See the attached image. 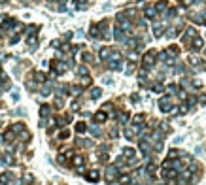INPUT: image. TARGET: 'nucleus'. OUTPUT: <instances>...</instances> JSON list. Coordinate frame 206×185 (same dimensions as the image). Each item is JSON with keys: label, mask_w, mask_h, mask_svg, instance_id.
I'll return each instance as SVG.
<instances>
[{"label": "nucleus", "mask_w": 206, "mask_h": 185, "mask_svg": "<svg viewBox=\"0 0 206 185\" xmlns=\"http://www.w3.org/2000/svg\"><path fill=\"white\" fill-rule=\"evenodd\" d=\"M180 153H182V151H178V149L172 147V149L168 151V157H170V159H178V157H180Z\"/></svg>", "instance_id": "f8f14e48"}, {"label": "nucleus", "mask_w": 206, "mask_h": 185, "mask_svg": "<svg viewBox=\"0 0 206 185\" xmlns=\"http://www.w3.org/2000/svg\"><path fill=\"white\" fill-rule=\"evenodd\" d=\"M161 110L163 112H170V104H168V96L161 98Z\"/></svg>", "instance_id": "0eeeda50"}, {"label": "nucleus", "mask_w": 206, "mask_h": 185, "mask_svg": "<svg viewBox=\"0 0 206 185\" xmlns=\"http://www.w3.org/2000/svg\"><path fill=\"white\" fill-rule=\"evenodd\" d=\"M153 91H157V93H161V91H163V87H161V85H155V87H153Z\"/></svg>", "instance_id": "c85d7f7f"}, {"label": "nucleus", "mask_w": 206, "mask_h": 185, "mask_svg": "<svg viewBox=\"0 0 206 185\" xmlns=\"http://www.w3.org/2000/svg\"><path fill=\"white\" fill-rule=\"evenodd\" d=\"M123 153H125V157H127V159H133V157H134V149L127 147V149H123Z\"/></svg>", "instance_id": "2eb2a0df"}, {"label": "nucleus", "mask_w": 206, "mask_h": 185, "mask_svg": "<svg viewBox=\"0 0 206 185\" xmlns=\"http://www.w3.org/2000/svg\"><path fill=\"white\" fill-rule=\"evenodd\" d=\"M81 59H83L85 62H93V55H91V53H87V51H85L83 55H81Z\"/></svg>", "instance_id": "a211bd4d"}, {"label": "nucleus", "mask_w": 206, "mask_h": 185, "mask_svg": "<svg viewBox=\"0 0 206 185\" xmlns=\"http://www.w3.org/2000/svg\"><path fill=\"white\" fill-rule=\"evenodd\" d=\"M200 102H202V104H206V94H200Z\"/></svg>", "instance_id": "c756f323"}, {"label": "nucleus", "mask_w": 206, "mask_h": 185, "mask_svg": "<svg viewBox=\"0 0 206 185\" xmlns=\"http://www.w3.org/2000/svg\"><path fill=\"white\" fill-rule=\"evenodd\" d=\"M49 113H51V106L44 104V106H42V110H40V115H42V117H47Z\"/></svg>", "instance_id": "6e6552de"}, {"label": "nucleus", "mask_w": 206, "mask_h": 185, "mask_svg": "<svg viewBox=\"0 0 206 185\" xmlns=\"http://www.w3.org/2000/svg\"><path fill=\"white\" fill-rule=\"evenodd\" d=\"M159 61L168 62V55H167V51H161V53H159Z\"/></svg>", "instance_id": "412c9836"}, {"label": "nucleus", "mask_w": 206, "mask_h": 185, "mask_svg": "<svg viewBox=\"0 0 206 185\" xmlns=\"http://www.w3.org/2000/svg\"><path fill=\"white\" fill-rule=\"evenodd\" d=\"M100 94H102V91L99 89V87H95V89L91 91V98H99V96H100Z\"/></svg>", "instance_id": "4468645a"}, {"label": "nucleus", "mask_w": 206, "mask_h": 185, "mask_svg": "<svg viewBox=\"0 0 206 185\" xmlns=\"http://www.w3.org/2000/svg\"><path fill=\"white\" fill-rule=\"evenodd\" d=\"M117 176H119V170L115 166H110V168L106 170V181H114Z\"/></svg>", "instance_id": "f03ea898"}, {"label": "nucleus", "mask_w": 206, "mask_h": 185, "mask_svg": "<svg viewBox=\"0 0 206 185\" xmlns=\"http://www.w3.org/2000/svg\"><path fill=\"white\" fill-rule=\"evenodd\" d=\"M202 46H204V42H202V38H199V36H195V38L191 40V49H193V51H199V49H202Z\"/></svg>", "instance_id": "7ed1b4c3"}, {"label": "nucleus", "mask_w": 206, "mask_h": 185, "mask_svg": "<svg viewBox=\"0 0 206 185\" xmlns=\"http://www.w3.org/2000/svg\"><path fill=\"white\" fill-rule=\"evenodd\" d=\"M91 132H93L95 136H100V128H99V127H91Z\"/></svg>", "instance_id": "393cba45"}, {"label": "nucleus", "mask_w": 206, "mask_h": 185, "mask_svg": "<svg viewBox=\"0 0 206 185\" xmlns=\"http://www.w3.org/2000/svg\"><path fill=\"white\" fill-rule=\"evenodd\" d=\"M153 59H155V51H149V53L144 55V66H146V70H149L151 66H153Z\"/></svg>", "instance_id": "f257e3e1"}, {"label": "nucleus", "mask_w": 206, "mask_h": 185, "mask_svg": "<svg viewBox=\"0 0 206 185\" xmlns=\"http://www.w3.org/2000/svg\"><path fill=\"white\" fill-rule=\"evenodd\" d=\"M199 62H200V61H199L197 57H191V59H189V64H193V66H197Z\"/></svg>", "instance_id": "bb28decb"}, {"label": "nucleus", "mask_w": 206, "mask_h": 185, "mask_svg": "<svg viewBox=\"0 0 206 185\" xmlns=\"http://www.w3.org/2000/svg\"><path fill=\"white\" fill-rule=\"evenodd\" d=\"M78 74H80V76H87V68H85V66H80V68H78Z\"/></svg>", "instance_id": "a878e982"}, {"label": "nucleus", "mask_w": 206, "mask_h": 185, "mask_svg": "<svg viewBox=\"0 0 206 185\" xmlns=\"http://www.w3.org/2000/svg\"><path fill=\"white\" fill-rule=\"evenodd\" d=\"M76 130H78V132H85V130H87V125H85V123H78V125H76Z\"/></svg>", "instance_id": "6ab92c4d"}, {"label": "nucleus", "mask_w": 206, "mask_h": 185, "mask_svg": "<svg viewBox=\"0 0 206 185\" xmlns=\"http://www.w3.org/2000/svg\"><path fill=\"white\" fill-rule=\"evenodd\" d=\"M72 162H74L76 166H81L83 165V157L81 155H76V157H72Z\"/></svg>", "instance_id": "9d476101"}, {"label": "nucleus", "mask_w": 206, "mask_h": 185, "mask_svg": "<svg viewBox=\"0 0 206 185\" xmlns=\"http://www.w3.org/2000/svg\"><path fill=\"white\" fill-rule=\"evenodd\" d=\"M176 34H178V28H168V34H167V36H168V38H174Z\"/></svg>", "instance_id": "b1692460"}, {"label": "nucleus", "mask_w": 206, "mask_h": 185, "mask_svg": "<svg viewBox=\"0 0 206 185\" xmlns=\"http://www.w3.org/2000/svg\"><path fill=\"white\" fill-rule=\"evenodd\" d=\"M70 136V132H68V130H61V134H59V140H66Z\"/></svg>", "instance_id": "5701e85b"}, {"label": "nucleus", "mask_w": 206, "mask_h": 185, "mask_svg": "<svg viewBox=\"0 0 206 185\" xmlns=\"http://www.w3.org/2000/svg\"><path fill=\"white\" fill-rule=\"evenodd\" d=\"M85 178H87L89 181H96L100 178V174H99V170H89L87 174H85Z\"/></svg>", "instance_id": "20e7f679"}, {"label": "nucleus", "mask_w": 206, "mask_h": 185, "mask_svg": "<svg viewBox=\"0 0 206 185\" xmlns=\"http://www.w3.org/2000/svg\"><path fill=\"white\" fill-rule=\"evenodd\" d=\"M167 15H168V17H174V15H176V9H168Z\"/></svg>", "instance_id": "cd10ccee"}, {"label": "nucleus", "mask_w": 206, "mask_h": 185, "mask_svg": "<svg viewBox=\"0 0 206 185\" xmlns=\"http://www.w3.org/2000/svg\"><path fill=\"white\" fill-rule=\"evenodd\" d=\"M110 55H112V49L110 47H102L100 49V59H108Z\"/></svg>", "instance_id": "1a4fd4ad"}, {"label": "nucleus", "mask_w": 206, "mask_h": 185, "mask_svg": "<svg viewBox=\"0 0 206 185\" xmlns=\"http://www.w3.org/2000/svg\"><path fill=\"white\" fill-rule=\"evenodd\" d=\"M106 119H108L106 112H99V113H95V121H96V123H104Z\"/></svg>", "instance_id": "39448f33"}, {"label": "nucleus", "mask_w": 206, "mask_h": 185, "mask_svg": "<svg viewBox=\"0 0 206 185\" xmlns=\"http://www.w3.org/2000/svg\"><path fill=\"white\" fill-rule=\"evenodd\" d=\"M195 32H197L195 28H187V30H185V36H183V42H189V40H193V38H195Z\"/></svg>", "instance_id": "423d86ee"}, {"label": "nucleus", "mask_w": 206, "mask_h": 185, "mask_svg": "<svg viewBox=\"0 0 206 185\" xmlns=\"http://www.w3.org/2000/svg\"><path fill=\"white\" fill-rule=\"evenodd\" d=\"M178 53H180V51H178L176 47H168V49H167V55H172V57H178Z\"/></svg>", "instance_id": "f3484780"}, {"label": "nucleus", "mask_w": 206, "mask_h": 185, "mask_svg": "<svg viewBox=\"0 0 206 185\" xmlns=\"http://www.w3.org/2000/svg\"><path fill=\"white\" fill-rule=\"evenodd\" d=\"M165 8H167V2H165V0H161V2L155 4V12H163Z\"/></svg>", "instance_id": "ddd939ff"}, {"label": "nucleus", "mask_w": 206, "mask_h": 185, "mask_svg": "<svg viewBox=\"0 0 206 185\" xmlns=\"http://www.w3.org/2000/svg\"><path fill=\"white\" fill-rule=\"evenodd\" d=\"M140 149L144 151V155H148V153H149V144H148V142H144V140H142V142H140Z\"/></svg>", "instance_id": "9b49d317"}, {"label": "nucleus", "mask_w": 206, "mask_h": 185, "mask_svg": "<svg viewBox=\"0 0 206 185\" xmlns=\"http://www.w3.org/2000/svg\"><path fill=\"white\" fill-rule=\"evenodd\" d=\"M155 36H161L163 34V30H165V25H155Z\"/></svg>", "instance_id": "dca6fc26"}, {"label": "nucleus", "mask_w": 206, "mask_h": 185, "mask_svg": "<svg viewBox=\"0 0 206 185\" xmlns=\"http://www.w3.org/2000/svg\"><path fill=\"white\" fill-rule=\"evenodd\" d=\"M146 15H148L149 19H153V17H155V8H148V9H146Z\"/></svg>", "instance_id": "aec40b11"}, {"label": "nucleus", "mask_w": 206, "mask_h": 185, "mask_svg": "<svg viewBox=\"0 0 206 185\" xmlns=\"http://www.w3.org/2000/svg\"><path fill=\"white\" fill-rule=\"evenodd\" d=\"M119 121H121V123H127V121H129V113L121 112V113H119Z\"/></svg>", "instance_id": "4be33fe9"}]
</instances>
